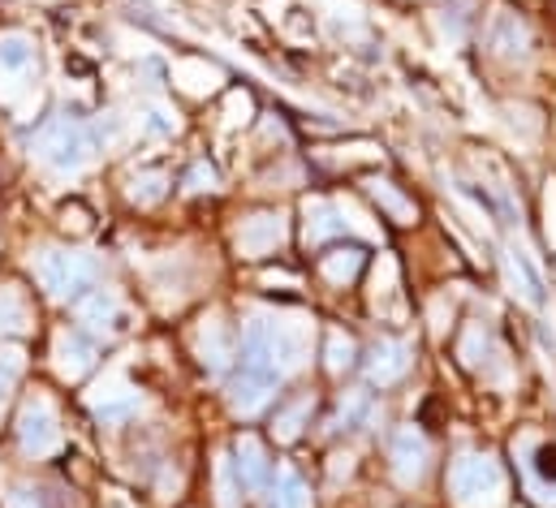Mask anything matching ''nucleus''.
Returning a JSON list of instances; mask_svg holds the SVG:
<instances>
[{"label":"nucleus","mask_w":556,"mask_h":508,"mask_svg":"<svg viewBox=\"0 0 556 508\" xmlns=\"http://www.w3.org/2000/svg\"><path fill=\"white\" fill-rule=\"evenodd\" d=\"M311 358V319L280 315V310H255L242 323V354L238 376L229 383V405L242 418H255L280 383L302 371Z\"/></svg>","instance_id":"1"},{"label":"nucleus","mask_w":556,"mask_h":508,"mask_svg":"<svg viewBox=\"0 0 556 508\" xmlns=\"http://www.w3.org/2000/svg\"><path fill=\"white\" fill-rule=\"evenodd\" d=\"M30 151L52 173H83L91 164V155H96V134L83 126L78 117L56 113V117H48L43 126L35 129Z\"/></svg>","instance_id":"2"},{"label":"nucleus","mask_w":556,"mask_h":508,"mask_svg":"<svg viewBox=\"0 0 556 508\" xmlns=\"http://www.w3.org/2000/svg\"><path fill=\"white\" fill-rule=\"evenodd\" d=\"M448 496L457 508L505 505V466L492 453H462L448 466Z\"/></svg>","instance_id":"3"},{"label":"nucleus","mask_w":556,"mask_h":508,"mask_svg":"<svg viewBox=\"0 0 556 508\" xmlns=\"http://www.w3.org/2000/svg\"><path fill=\"white\" fill-rule=\"evenodd\" d=\"M35 276H39V284L48 289V297L74 302V297H83L87 289H96L100 263L87 251H39Z\"/></svg>","instance_id":"4"},{"label":"nucleus","mask_w":556,"mask_h":508,"mask_svg":"<svg viewBox=\"0 0 556 508\" xmlns=\"http://www.w3.org/2000/svg\"><path fill=\"white\" fill-rule=\"evenodd\" d=\"M17 440L30 457H52L61 448V418L48 396H30L17 418Z\"/></svg>","instance_id":"5"},{"label":"nucleus","mask_w":556,"mask_h":508,"mask_svg":"<svg viewBox=\"0 0 556 508\" xmlns=\"http://www.w3.org/2000/svg\"><path fill=\"white\" fill-rule=\"evenodd\" d=\"M522 474H527V492L544 508H556V444L527 440L522 444Z\"/></svg>","instance_id":"6"},{"label":"nucleus","mask_w":556,"mask_h":508,"mask_svg":"<svg viewBox=\"0 0 556 508\" xmlns=\"http://www.w3.org/2000/svg\"><path fill=\"white\" fill-rule=\"evenodd\" d=\"M427 466H431V444L422 440V431L415 427H402L393 435V474L402 487H415L427 479Z\"/></svg>","instance_id":"7"},{"label":"nucleus","mask_w":556,"mask_h":508,"mask_svg":"<svg viewBox=\"0 0 556 508\" xmlns=\"http://www.w3.org/2000/svg\"><path fill=\"white\" fill-rule=\"evenodd\" d=\"M233 474H238V483H242V492H251V496H264L268 492V483H273V461H268V453H264V444L255 440V435H242L238 444H233Z\"/></svg>","instance_id":"8"},{"label":"nucleus","mask_w":556,"mask_h":508,"mask_svg":"<svg viewBox=\"0 0 556 508\" xmlns=\"http://www.w3.org/2000/svg\"><path fill=\"white\" fill-rule=\"evenodd\" d=\"M78 323L91 332V336H117L122 332V297L113 289H96L83 297L78 306Z\"/></svg>","instance_id":"9"},{"label":"nucleus","mask_w":556,"mask_h":508,"mask_svg":"<svg viewBox=\"0 0 556 508\" xmlns=\"http://www.w3.org/2000/svg\"><path fill=\"white\" fill-rule=\"evenodd\" d=\"M302 216H306V229H302L306 246H319V242H328V238H341L345 229H354V225L345 220V203H328V199H306Z\"/></svg>","instance_id":"10"},{"label":"nucleus","mask_w":556,"mask_h":508,"mask_svg":"<svg viewBox=\"0 0 556 508\" xmlns=\"http://www.w3.org/2000/svg\"><path fill=\"white\" fill-rule=\"evenodd\" d=\"M285 242V220L277 212H260L251 216L242 229H238V251L247 258H264V254H277V246Z\"/></svg>","instance_id":"11"},{"label":"nucleus","mask_w":556,"mask_h":508,"mask_svg":"<svg viewBox=\"0 0 556 508\" xmlns=\"http://www.w3.org/2000/svg\"><path fill=\"white\" fill-rule=\"evenodd\" d=\"M406 371H410V345H406V341L384 336V341L371 345V358H367V376H371V383L393 388Z\"/></svg>","instance_id":"12"},{"label":"nucleus","mask_w":556,"mask_h":508,"mask_svg":"<svg viewBox=\"0 0 556 508\" xmlns=\"http://www.w3.org/2000/svg\"><path fill=\"white\" fill-rule=\"evenodd\" d=\"M501 263H505V280H509L514 297L527 302V306H544V276L535 271V263H531L527 254H518L514 246L505 251Z\"/></svg>","instance_id":"13"},{"label":"nucleus","mask_w":556,"mask_h":508,"mask_svg":"<svg viewBox=\"0 0 556 508\" xmlns=\"http://www.w3.org/2000/svg\"><path fill=\"white\" fill-rule=\"evenodd\" d=\"M488 43H492V52L505 56V61H527V56H531V35H527V26H522L514 13H496V17H492Z\"/></svg>","instance_id":"14"},{"label":"nucleus","mask_w":556,"mask_h":508,"mask_svg":"<svg viewBox=\"0 0 556 508\" xmlns=\"http://www.w3.org/2000/svg\"><path fill=\"white\" fill-rule=\"evenodd\" d=\"M52 358H56V371L65 380H83L91 367H96V345L78 332H61L56 345H52Z\"/></svg>","instance_id":"15"},{"label":"nucleus","mask_w":556,"mask_h":508,"mask_svg":"<svg viewBox=\"0 0 556 508\" xmlns=\"http://www.w3.org/2000/svg\"><path fill=\"white\" fill-rule=\"evenodd\" d=\"M35 61H39V52H35V39L30 35H22V30H4L0 35V74L26 78L35 69Z\"/></svg>","instance_id":"16"},{"label":"nucleus","mask_w":556,"mask_h":508,"mask_svg":"<svg viewBox=\"0 0 556 508\" xmlns=\"http://www.w3.org/2000/svg\"><path fill=\"white\" fill-rule=\"evenodd\" d=\"M139 392H130V388H100L96 396H91V414L100 418V422H109V427H117V422H130L135 414H139Z\"/></svg>","instance_id":"17"},{"label":"nucleus","mask_w":556,"mask_h":508,"mask_svg":"<svg viewBox=\"0 0 556 508\" xmlns=\"http://www.w3.org/2000/svg\"><path fill=\"white\" fill-rule=\"evenodd\" d=\"M199 350H203V363H207V371H225L229 367V358H233V336H229V328L220 323V319H212L207 328H203V336H199Z\"/></svg>","instance_id":"18"},{"label":"nucleus","mask_w":556,"mask_h":508,"mask_svg":"<svg viewBox=\"0 0 556 508\" xmlns=\"http://www.w3.org/2000/svg\"><path fill=\"white\" fill-rule=\"evenodd\" d=\"M268 508H311V492L293 470H280L277 483H268Z\"/></svg>","instance_id":"19"},{"label":"nucleus","mask_w":556,"mask_h":508,"mask_svg":"<svg viewBox=\"0 0 556 508\" xmlns=\"http://www.w3.org/2000/svg\"><path fill=\"white\" fill-rule=\"evenodd\" d=\"M367 194H371V199H376V203H380V207H384L393 220H402V225H415V216H418L415 203H410V199H402V194H397L389 181L371 177V181H367Z\"/></svg>","instance_id":"20"},{"label":"nucleus","mask_w":556,"mask_h":508,"mask_svg":"<svg viewBox=\"0 0 556 508\" xmlns=\"http://www.w3.org/2000/svg\"><path fill=\"white\" fill-rule=\"evenodd\" d=\"M358 267H363V251H358V246H345V251L324 254V263H319L324 280H332V284H345V280H354V276H358Z\"/></svg>","instance_id":"21"},{"label":"nucleus","mask_w":556,"mask_h":508,"mask_svg":"<svg viewBox=\"0 0 556 508\" xmlns=\"http://www.w3.org/2000/svg\"><path fill=\"white\" fill-rule=\"evenodd\" d=\"M376 310H380V315H397V310H402L393 258H380V271H376Z\"/></svg>","instance_id":"22"},{"label":"nucleus","mask_w":556,"mask_h":508,"mask_svg":"<svg viewBox=\"0 0 556 508\" xmlns=\"http://www.w3.org/2000/svg\"><path fill=\"white\" fill-rule=\"evenodd\" d=\"M26 323H30V310H26L22 293H17V289H9V284H0V336L22 332Z\"/></svg>","instance_id":"23"},{"label":"nucleus","mask_w":556,"mask_h":508,"mask_svg":"<svg viewBox=\"0 0 556 508\" xmlns=\"http://www.w3.org/2000/svg\"><path fill=\"white\" fill-rule=\"evenodd\" d=\"M168 194V173H139L135 181H130V199L139 203V207H151V203H160Z\"/></svg>","instance_id":"24"},{"label":"nucleus","mask_w":556,"mask_h":508,"mask_svg":"<svg viewBox=\"0 0 556 508\" xmlns=\"http://www.w3.org/2000/svg\"><path fill=\"white\" fill-rule=\"evenodd\" d=\"M311 418V396H298L293 405H285L277 414V440H298V431Z\"/></svg>","instance_id":"25"},{"label":"nucleus","mask_w":556,"mask_h":508,"mask_svg":"<svg viewBox=\"0 0 556 508\" xmlns=\"http://www.w3.org/2000/svg\"><path fill=\"white\" fill-rule=\"evenodd\" d=\"M135 129H139L142 138H168V134H177V113H168V109H142L139 117H135Z\"/></svg>","instance_id":"26"},{"label":"nucleus","mask_w":556,"mask_h":508,"mask_svg":"<svg viewBox=\"0 0 556 508\" xmlns=\"http://www.w3.org/2000/svg\"><path fill=\"white\" fill-rule=\"evenodd\" d=\"M238 492H242V483L233 474V461L220 457L216 461V508H238Z\"/></svg>","instance_id":"27"},{"label":"nucleus","mask_w":556,"mask_h":508,"mask_svg":"<svg viewBox=\"0 0 556 508\" xmlns=\"http://www.w3.org/2000/svg\"><path fill=\"white\" fill-rule=\"evenodd\" d=\"M350 367H354V341L345 332H328V371L345 376Z\"/></svg>","instance_id":"28"},{"label":"nucleus","mask_w":556,"mask_h":508,"mask_svg":"<svg viewBox=\"0 0 556 508\" xmlns=\"http://www.w3.org/2000/svg\"><path fill=\"white\" fill-rule=\"evenodd\" d=\"M22 367H26V354H22L17 345H4V350H0V405L9 401V388L17 383Z\"/></svg>","instance_id":"29"},{"label":"nucleus","mask_w":556,"mask_h":508,"mask_svg":"<svg viewBox=\"0 0 556 508\" xmlns=\"http://www.w3.org/2000/svg\"><path fill=\"white\" fill-rule=\"evenodd\" d=\"M363 414L371 418V405H367V396H363V392H350V396L341 401V409H337V422H332V427H337V431H341V427H354Z\"/></svg>","instance_id":"30"},{"label":"nucleus","mask_w":556,"mask_h":508,"mask_svg":"<svg viewBox=\"0 0 556 508\" xmlns=\"http://www.w3.org/2000/svg\"><path fill=\"white\" fill-rule=\"evenodd\" d=\"M186 190H190V194H203V190H216V173H212L207 164H194V168H190V177H186Z\"/></svg>","instance_id":"31"},{"label":"nucleus","mask_w":556,"mask_h":508,"mask_svg":"<svg viewBox=\"0 0 556 508\" xmlns=\"http://www.w3.org/2000/svg\"><path fill=\"white\" fill-rule=\"evenodd\" d=\"M4 508H39V500H35L30 492H9V496H4Z\"/></svg>","instance_id":"32"}]
</instances>
